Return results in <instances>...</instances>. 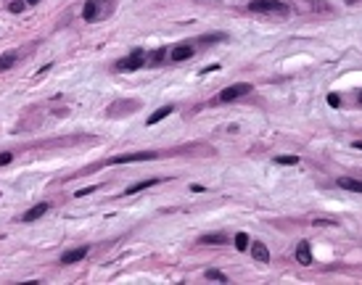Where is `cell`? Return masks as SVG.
I'll return each instance as SVG.
<instances>
[{"label": "cell", "instance_id": "29", "mask_svg": "<svg viewBox=\"0 0 362 285\" xmlns=\"http://www.w3.org/2000/svg\"><path fill=\"white\" fill-rule=\"evenodd\" d=\"M352 145H354V148H360V151H362V140H357V142H352Z\"/></svg>", "mask_w": 362, "mask_h": 285}, {"label": "cell", "instance_id": "15", "mask_svg": "<svg viewBox=\"0 0 362 285\" xmlns=\"http://www.w3.org/2000/svg\"><path fill=\"white\" fill-rule=\"evenodd\" d=\"M156 182H161V177H151V180H143V182H135V185H130V188L124 190V196H132V193H140V190H146V188H153Z\"/></svg>", "mask_w": 362, "mask_h": 285}, {"label": "cell", "instance_id": "17", "mask_svg": "<svg viewBox=\"0 0 362 285\" xmlns=\"http://www.w3.org/2000/svg\"><path fill=\"white\" fill-rule=\"evenodd\" d=\"M198 243H207V246H222V243H228V238H225L222 232H214V235H201V238H198Z\"/></svg>", "mask_w": 362, "mask_h": 285}, {"label": "cell", "instance_id": "9", "mask_svg": "<svg viewBox=\"0 0 362 285\" xmlns=\"http://www.w3.org/2000/svg\"><path fill=\"white\" fill-rule=\"evenodd\" d=\"M90 248L88 246H80V248H69V251L61 254V264H77V261H82L85 256H88Z\"/></svg>", "mask_w": 362, "mask_h": 285}, {"label": "cell", "instance_id": "18", "mask_svg": "<svg viewBox=\"0 0 362 285\" xmlns=\"http://www.w3.org/2000/svg\"><path fill=\"white\" fill-rule=\"evenodd\" d=\"M164 58H167V48H156L151 53V58H148V63H151V66H159V63H164Z\"/></svg>", "mask_w": 362, "mask_h": 285}, {"label": "cell", "instance_id": "20", "mask_svg": "<svg viewBox=\"0 0 362 285\" xmlns=\"http://www.w3.org/2000/svg\"><path fill=\"white\" fill-rule=\"evenodd\" d=\"M233 243H236V248H238V251H246V248L251 246V238H248L246 232H238V235H236V240H233Z\"/></svg>", "mask_w": 362, "mask_h": 285}, {"label": "cell", "instance_id": "13", "mask_svg": "<svg viewBox=\"0 0 362 285\" xmlns=\"http://www.w3.org/2000/svg\"><path fill=\"white\" fill-rule=\"evenodd\" d=\"M336 185H338V188H344V190H352V193H362V180H352V177H338Z\"/></svg>", "mask_w": 362, "mask_h": 285}, {"label": "cell", "instance_id": "30", "mask_svg": "<svg viewBox=\"0 0 362 285\" xmlns=\"http://www.w3.org/2000/svg\"><path fill=\"white\" fill-rule=\"evenodd\" d=\"M360 103H362V92H360Z\"/></svg>", "mask_w": 362, "mask_h": 285}, {"label": "cell", "instance_id": "5", "mask_svg": "<svg viewBox=\"0 0 362 285\" xmlns=\"http://www.w3.org/2000/svg\"><path fill=\"white\" fill-rule=\"evenodd\" d=\"M254 87L248 82H236V85H230V87H225L222 92H219V98L217 101L219 103H230V101H238V98H243L246 92H251Z\"/></svg>", "mask_w": 362, "mask_h": 285}, {"label": "cell", "instance_id": "7", "mask_svg": "<svg viewBox=\"0 0 362 285\" xmlns=\"http://www.w3.org/2000/svg\"><path fill=\"white\" fill-rule=\"evenodd\" d=\"M138 109H140V101H114L106 109V114L109 116H127V114H132Z\"/></svg>", "mask_w": 362, "mask_h": 285}, {"label": "cell", "instance_id": "28", "mask_svg": "<svg viewBox=\"0 0 362 285\" xmlns=\"http://www.w3.org/2000/svg\"><path fill=\"white\" fill-rule=\"evenodd\" d=\"M37 3H42V0H27V5H37Z\"/></svg>", "mask_w": 362, "mask_h": 285}, {"label": "cell", "instance_id": "21", "mask_svg": "<svg viewBox=\"0 0 362 285\" xmlns=\"http://www.w3.org/2000/svg\"><path fill=\"white\" fill-rule=\"evenodd\" d=\"M207 280H219V283H228V275L225 272H219V269H207Z\"/></svg>", "mask_w": 362, "mask_h": 285}, {"label": "cell", "instance_id": "8", "mask_svg": "<svg viewBox=\"0 0 362 285\" xmlns=\"http://www.w3.org/2000/svg\"><path fill=\"white\" fill-rule=\"evenodd\" d=\"M193 42H180V45H175L172 51H169V58L172 61H188L193 58Z\"/></svg>", "mask_w": 362, "mask_h": 285}, {"label": "cell", "instance_id": "10", "mask_svg": "<svg viewBox=\"0 0 362 285\" xmlns=\"http://www.w3.org/2000/svg\"><path fill=\"white\" fill-rule=\"evenodd\" d=\"M296 261H299L302 267H309V264H312V251H309V240H299V246H296Z\"/></svg>", "mask_w": 362, "mask_h": 285}, {"label": "cell", "instance_id": "26", "mask_svg": "<svg viewBox=\"0 0 362 285\" xmlns=\"http://www.w3.org/2000/svg\"><path fill=\"white\" fill-rule=\"evenodd\" d=\"M328 103L333 106V109H336V106H341V98H338L336 92H331V95H328Z\"/></svg>", "mask_w": 362, "mask_h": 285}, {"label": "cell", "instance_id": "6", "mask_svg": "<svg viewBox=\"0 0 362 285\" xmlns=\"http://www.w3.org/2000/svg\"><path fill=\"white\" fill-rule=\"evenodd\" d=\"M296 8H299L302 13H323V16H325V13L333 11V5L325 3V0H299Z\"/></svg>", "mask_w": 362, "mask_h": 285}, {"label": "cell", "instance_id": "1", "mask_svg": "<svg viewBox=\"0 0 362 285\" xmlns=\"http://www.w3.org/2000/svg\"><path fill=\"white\" fill-rule=\"evenodd\" d=\"M111 11H114V0H88V3L82 5V19L88 21V24H93V21H101L106 16H111Z\"/></svg>", "mask_w": 362, "mask_h": 285}, {"label": "cell", "instance_id": "14", "mask_svg": "<svg viewBox=\"0 0 362 285\" xmlns=\"http://www.w3.org/2000/svg\"><path fill=\"white\" fill-rule=\"evenodd\" d=\"M48 209H51L48 203H37V206H32V209L27 211L24 217H21V222H34V219H40V217H42V214H45Z\"/></svg>", "mask_w": 362, "mask_h": 285}, {"label": "cell", "instance_id": "25", "mask_svg": "<svg viewBox=\"0 0 362 285\" xmlns=\"http://www.w3.org/2000/svg\"><path fill=\"white\" fill-rule=\"evenodd\" d=\"M13 161V153H0V167H8Z\"/></svg>", "mask_w": 362, "mask_h": 285}, {"label": "cell", "instance_id": "22", "mask_svg": "<svg viewBox=\"0 0 362 285\" xmlns=\"http://www.w3.org/2000/svg\"><path fill=\"white\" fill-rule=\"evenodd\" d=\"M219 40H225V34H207V37H198L201 45H211V42H219Z\"/></svg>", "mask_w": 362, "mask_h": 285}, {"label": "cell", "instance_id": "16", "mask_svg": "<svg viewBox=\"0 0 362 285\" xmlns=\"http://www.w3.org/2000/svg\"><path fill=\"white\" fill-rule=\"evenodd\" d=\"M172 111H175V106H161V109H156L151 116H148V124H151V127H153V124H159L161 119H167Z\"/></svg>", "mask_w": 362, "mask_h": 285}, {"label": "cell", "instance_id": "2", "mask_svg": "<svg viewBox=\"0 0 362 285\" xmlns=\"http://www.w3.org/2000/svg\"><path fill=\"white\" fill-rule=\"evenodd\" d=\"M248 11L251 13H267V16H288L291 8L283 0H251L248 3Z\"/></svg>", "mask_w": 362, "mask_h": 285}, {"label": "cell", "instance_id": "27", "mask_svg": "<svg viewBox=\"0 0 362 285\" xmlns=\"http://www.w3.org/2000/svg\"><path fill=\"white\" fill-rule=\"evenodd\" d=\"M217 69H219V66H217V63H211V66H207V69H204V71H201V74H209V71H217Z\"/></svg>", "mask_w": 362, "mask_h": 285}, {"label": "cell", "instance_id": "19", "mask_svg": "<svg viewBox=\"0 0 362 285\" xmlns=\"http://www.w3.org/2000/svg\"><path fill=\"white\" fill-rule=\"evenodd\" d=\"M5 8H8L11 13H24L27 11V0H8Z\"/></svg>", "mask_w": 362, "mask_h": 285}, {"label": "cell", "instance_id": "24", "mask_svg": "<svg viewBox=\"0 0 362 285\" xmlns=\"http://www.w3.org/2000/svg\"><path fill=\"white\" fill-rule=\"evenodd\" d=\"M98 190V185H90V188H82V190H77V198H82V196H90V193H95Z\"/></svg>", "mask_w": 362, "mask_h": 285}, {"label": "cell", "instance_id": "12", "mask_svg": "<svg viewBox=\"0 0 362 285\" xmlns=\"http://www.w3.org/2000/svg\"><path fill=\"white\" fill-rule=\"evenodd\" d=\"M19 58H21V53H16V51L3 53V56H0V71H8V69H13V66L19 63Z\"/></svg>", "mask_w": 362, "mask_h": 285}, {"label": "cell", "instance_id": "3", "mask_svg": "<svg viewBox=\"0 0 362 285\" xmlns=\"http://www.w3.org/2000/svg\"><path fill=\"white\" fill-rule=\"evenodd\" d=\"M161 153H156V151H138V153H122V156H111L109 161H103V164H98V167H111V164H132V161H153V159H159ZM98 167H90V169H98ZM88 169V172H90Z\"/></svg>", "mask_w": 362, "mask_h": 285}, {"label": "cell", "instance_id": "23", "mask_svg": "<svg viewBox=\"0 0 362 285\" xmlns=\"http://www.w3.org/2000/svg\"><path fill=\"white\" fill-rule=\"evenodd\" d=\"M278 164H299V156H278Z\"/></svg>", "mask_w": 362, "mask_h": 285}, {"label": "cell", "instance_id": "4", "mask_svg": "<svg viewBox=\"0 0 362 285\" xmlns=\"http://www.w3.org/2000/svg\"><path fill=\"white\" fill-rule=\"evenodd\" d=\"M143 63H146V53L140 48H135V51H130V56L117 61V71H138Z\"/></svg>", "mask_w": 362, "mask_h": 285}, {"label": "cell", "instance_id": "11", "mask_svg": "<svg viewBox=\"0 0 362 285\" xmlns=\"http://www.w3.org/2000/svg\"><path fill=\"white\" fill-rule=\"evenodd\" d=\"M248 248H251L254 261H259V264H267V261H270V251H267V246L262 243V240H254V243L248 246Z\"/></svg>", "mask_w": 362, "mask_h": 285}]
</instances>
